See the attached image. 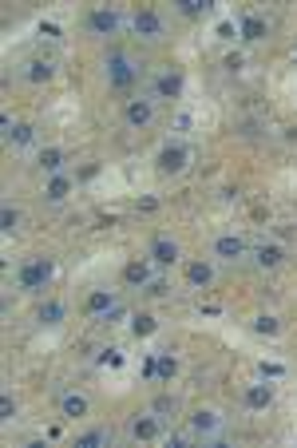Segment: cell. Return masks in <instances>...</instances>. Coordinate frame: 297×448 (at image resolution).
I'll return each instance as SVG.
<instances>
[{"mask_svg": "<svg viewBox=\"0 0 297 448\" xmlns=\"http://www.w3.org/2000/svg\"><path fill=\"white\" fill-rule=\"evenodd\" d=\"M52 274H56V262L52 258H32L16 270V282H20V289H44L52 282Z\"/></svg>", "mask_w": 297, "mask_h": 448, "instance_id": "1", "label": "cell"}, {"mask_svg": "<svg viewBox=\"0 0 297 448\" xmlns=\"http://www.w3.org/2000/svg\"><path fill=\"white\" fill-rule=\"evenodd\" d=\"M135 80H139V68H135V64H131L123 52H111V56H107V84H111V88L127 91Z\"/></svg>", "mask_w": 297, "mask_h": 448, "instance_id": "2", "label": "cell"}, {"mask_svg": "<svg viewBox=\"0 0 297 448\" xmlns=\"http://www.w3.org/2000/svg\"><path fill=\"white\" fill-rule=\"evenodd\" d=\"M187 163H190L187 143H167V147L158 151V171H163V175H178Z\"/></svg>", "mask_w": 297, "mask_h": 448, "instance_id": "3", "label": "cell"}, {"mask_svg": "<svg viewBox=\"0 0 297 448\" xmlns=\"http://www.w3.org/2000/svg\"><path fill=\"white\" fill-rule=\"evenodd\" d=\"M135 32L143 36V40H158L163 36V21H158L155 8H139L135 12Z\"/></svg>", "mask_w": 297, "mask_h": 448, "instance_id": "4", "label": "cell"}, {"mask_svg": "<svg viewBox=\"0 0 297 448\" xmlns=\"http://www.w3.org/2000/svg\"><path fill=\"white\" fill-rule=\"evenodd\" d=\"M88 28L95 32V36H111V32L119 28V12H111V8H91L88 12Z\"/></svg>", "mask_w": 297, "mask_h": 448, "instance_id": "5", "label": "cell"}, {"mask_svg": "<svg viewBox=\"0 0 297 448\" xmlns=\"http://www.w3.org/2000/svg\"><path fill=\"white\" fill-rule=\"evenodd\" d=\"M155 96L158 100H178L182 96V71H163L155 84Z\"/></svg>", "mask_w": 297, "mask_h": 448, "instance_id": "6", "label": "cell"}, {"mask_svg": "<svg viewBox=\"0 0 297 448\" xmlns=\"http://www.w3.org/2000/svg\"><path fill=\"white\" fill-rule=\"evenodd\" d=\"M151 262H155V266H175L178 262V242L175 239H155V246H151Z\"/></svg>", "mask_w": 297, "mask_h": 448, "instance_id": "7", "label": "cell"}, {"mask_svg": "<svg viewBox=\"0 0 297 448\" xmlns=\"http://www.w3.org/2000/svg\"><path fill=\"white\" fill-rule=\"evenodd\" d=\"M158 432H163L158 417H151V413H143V417H131V437H135V440H155Z\"/></svg>", "mask_w": 297, "mask_h": 448, "instance_id": "8", "label": "cell"}, {"mask_svg": "<svg viewBox=\"0 0 297 448\" xmlns=\"http://www.w3.org/2000/svg\"><path fill=\"white\" fill-rule=\"evenodd\" d=\"M0 127H4V143H8V147H24V143H32V123H12L8 115H4Z\"/></svg>", "mask_w": 297, "mask_h": 448, "instance_id": "9", "label": "cell"}, {"mask_svg": "<svg viewBox=\"0 0 297 448\" xmlns=\"http://www.w3.org/2000/svg\"><path fill=\"white\" fill-rule=\"evenodd\" d=\"M123 115H127V123H131V127H147V123H151V115H155V103H151V100H131Z\"/></svg>", "mask_w": 297, "mask_h": 448, "instance_id": "10", "label": "cell"}, {"mask_svg": "<svg viewBox=\"0 0 297 448\" xmlns=\"http://www.w3.org/2000/svg\"><path fill=\"white\" fill-rule=\"evenodd\" d=\"M214 254L218 258H242V254H246V242L238 239V234H222V239H214Z\"/></svg>", "mask_w": 297, "mask_h": 448, "instance_id": "11", "label": "cell"}, {"mask_svg": "<svg viewBox=\"0 0 297 448\" xmlns=\"http://www.w3.org/2000/svg\"><path fill=\"white\" fill-rule=\"evenodd\" d=\"M119 301H115V294L111 289H91L88 294V301H83V309L88 314H107V309H115Z\"/></svg>", "mask_w": 297, "mask_h": 448, "instance_id": "12", "label": "cell"}, {"mask_svg": "<svg viewBox=\"0 0 297 448\" xmlns=\"http://www.w3.org/2000/svg\"><path fill=\"white\" fill-rule=\"evenodd\" d=\"M88 397H83V393H68V397L59 401V413H64V417L68 420H76V417H88Z\"/></svg>", "mask_w": 297, "mask_h": 448, "instance_id": "13", "label": "cell"}, {"mask_svg": "<svg viewBox=\"0 0 297 448\" xmlns=\"http://www.w3.org/2000/svg\"><path fill=\"white\" fill-rule=\"evenodd\" d=\"M111 444V428H88L76 437V448H107Z\"/></svg>", "mask_w": 297, "mask_h": 448, "instance_id": "14", "label": "cell"}, {"mask_svg": "<svg viewBox=\"0 0 297 448\" xmlns=\"http://www.w3.org/2000/svg\"><path fill=\"white\" fill-rule=\"evenodd\" d=\"M242 401H246V408H269L274 389H269V385H250L246 393H242Z\"/></svg>", "mask_w": 297, "mask_h": 448, "instance_id": "15", "label": "cell"}, {"mask_svg": "<svg viewBox=\"0 0 297 448\" xmlns=\"http://www.w3.org/2000/svg\"><path fill=\"white\" fill-rule=\"evenodd\" d=\"M187 282L190 286H210L214 282V266L210 262H187Z\"/></svg>", "mask_w": 297, "mask_h": 448, "instance_id": "16", "label": "cell"}, {"mask_svg": "<svg viewBox=\"0 0 297 448\" xmlns=\"http://www.w3.org/2000/svg\"><path fill=\"white\" fill-rule=\"evenodd\" d=\"M238 36H242V40H266V21H262V16H246V21L238 24Z\"/></svg>", "mask_w": 297, "mask_h": 448, "instance_id": "17", "label": "cell"}, {"mask_svg": "<svg viewBox=\"0 0 297 448\" xmlns=\"http://www.w3.org/2000/svg\"><path fill=\"white\" fill-rule=\"evenodd\" d=\"M68 190H71L68 175H52L48 187H44V199H48V202H64V199H68Z\"/></svg>", "mask_w": 297, "mask_h": 448, "instance_id": "18", "label": "cell"}, {"mask_svg": "<svg viewBox=\"0 0 297 448\" xmlns=\"http://www.w3.org/2000/svg\"><path fill=\"white\" fill-rule=\"evenodd\" d=\"M24 76H28L32 84H48L52 76H56V64H52V60H40V56H36V60H28V71H24Z\"/></svg>", "mask_w": 297, "mask_h": 448, "instance_id": "19", "label": "cell"}, {"mask_svg": "<svg viewBox=\"0 0 297 448\" xmlns=\"http://www.w3.org/2000/svg\"><path fill=\"white\" fill-rule=\"evenodd\" d=\"M64 159H68V155H64L59 147H44V151H40V171H48V175H59Z\"/></svg>", "mask_w": 297, "mask_h": 448, "instance_id": "20", "label": "cell"}, {"mask_svg": "<svg viewBox=\"0 0 297 448\" xmlns=\"http://www.w3.org/2000/svg\"><path fill=\"white\" fill-rule=\"evenodd\" d=\"M123 282H127V286H147L151 282V266L147 262H131V266H123Z\"/></svg>", "mask_w": 297, "mask_h": 448, "instance_id": "21", "label": "cell"}, {"mask_svg": "<svg viewBox=\"0 0 297 448\" xmlns=\"http://www.w3.org/2000/svg\"><path fill=\"white\" fill-rule=\"evenodd\" d=\"M190 428H194V432H202V437H206V432H214V428H218V413H214V408H198L194 417H190Z\"/></svg>", "mask_w": 297, "mask_h": 448, "instance_id": "22", "label": "cell"}, {"mask_svg": "<svg viewBox=\"0 0 297 448\" xmlns=\"http://www.w3.org/2000/svg\"><path fill=\"white\" fill-rule=\"evenodd\" d=\"M281 258H286V254H281V246H274V242H262V246H257V266L274 270Z\"/></svg>", "mask_w": 297, "mask_h": 448, "instance_id": "23", "label": "cell"}, {"mask_svg": "<svg viewBox=\"0 0 297 448\" xmlns=\"http://www.w3.org/2000/svg\"><path fill=\"white\" fill-rule=\"evenodd\" d=\"M155 329H158V321L151 318V314H135V318H131V333H135V338H151Z\"/></svg>", "mask_w": 297, "mask_h": 448, "instance_id": "24", "label": "cell"}, {"mask_svg": "<svg viewBox=\"0 0 297 448\" xmlns=\"http://www.w3.org/2000/svg\"><path fill=\"white\" fill-rule=\"evenodd\" d=\"M64 321V306L59 301H44L40 306V326H59Z\"/></svg>", "mask_w": 297, "mask_h": 448, "instance_id": "25", "label": "cell"}, {"mask_svg": "<svg viewBox=\"0 0 297 448\" xmlns=\"http://www.w3.org/2000/svg\"><path fill=\"white\" fill-rule=\"evenodd\" d=\"M214 8V0H178V12L182 16H206Z\"/></svg>", "mask_w": 297, "mask_h": 448, "instance_id": "26", "label": "cell"}, {"mask_svg": "<svg viewBox=\"0 0 297 448\" xmlns=\"http://www.w3.org/2000/svg\"><path fill=\"white\" fill-rule=\"evenodd\" d=\"M158 357V381H170L178 373V357L175 353H155Z\"/></svg>", "mask_w": 297, "mask_h": 448, "instance_id": "27", "label": "cell"}, {"mask_svg": "<svg viewBox=\"0 0 297 448\" xmlns=\"http://www.w3.org/2000/svg\"><path fill=\"white\" fill-rule=\"evenodd\" d=\"M254 329L262 333V338H277V329H281V321H277L274 314H262V318H254Z\"/></svg>", "mask_w": 297, "mask_h": 448, "instance_id": "28", "label": "cell"}, {"mask_svg": "<svg viewBox=\"0 0 297 448\" xmlns=\"http://www.w3.org/2000/svg\"><path fill=\"white\" fill-rule=\"evenodd\" d=\"M16 226H20V210L4 207V214H0V230H4V234H12Z\"/></svg>", "mask_w": 297, "mask_h": 448, "instance_id": "29", "label": "cell"}, {"mask_svg": "<svg viewBox=\"0 0 297 448\" xmlns=\"http://www.w3.org/2000/svg\"><path fill=\"white\" fill-rule=\"evenodd\" d=\"M99 365L119 369V365H123V353H119V349H103V353H99Z\"/></svg>", "mask_w": 297, "mask_h": 448, "instance_id": "30", "label": "cell"}, {"mask_svg": "<svg viewBox=\"0 0 297 448\" xmlns=\"http://www.w3.org/2000/svg\"><path fill=\"white\" fill-rule=\"evenodd\" d=\"M12 417H16V401L4 393V397H0V420H12Z\"/></svg>", "mask_w": 297, "mask_h": 448, "instance_id": "31", "label": "cell"}, {"mask_svg": "<svg viewBox=\"0 0 297 448\" xmlns=\"http://www.w3.org/2000/svg\"><path fill=\"white\" fill-rule=\"evenodd\" d=\"M281 373H286L281 365H266V361H262V377H281Z\"/></svg>", "mask_w": 297, "mask_h": 448, "instance_id": "32", "label": "cell"}, {"mask_svg": "<svg viewBox=\"0 0 297 448\" xmlns=\"http://www.w3.org/2000/svg\"><path fill=\"white\" fill-rule=\"evenodd\" d=\"M40 36H52V40H56L59 28H56V24H40Z\"/></svg>", "mask_w": 297, "mask_h": 448, "instance_id": "33", "label": "cell"}]
</instances>
